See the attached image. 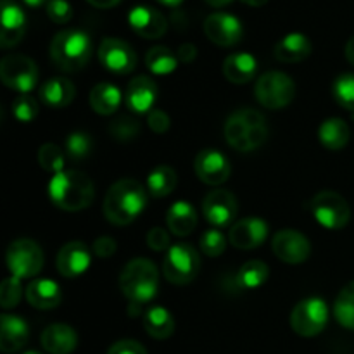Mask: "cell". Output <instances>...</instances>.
I'll list each match as a JSON object with an SVG mask.
<instances>
[{
	"label": "cell",
	"mask_w": 354,
	"mask_h": 354,
	"mask_svg": "<svg viewBox=\"0 0 354 354\" xmlns=\"http://www.w3.org/2000/svg\"><path fill=\"white\" fill-rule=\"evenodd\" d=\"M166 223L173 235L187 237L197 227V213L192 204L187 201H178L166 213Z\"/></svg>",
	"instance_id": "obj_27"
},
{
	"label": "cell",
	"mask_w": 354,
	"mask_h": 354,
	"mask_svg": "<svg viewBox=\"0 0 354 354\" xmlns=\"http://www.w3.org/2000/svg\"><path fill=\"white\" fill-rule=\"evenodd\" d=\"M245 6H251V7H263L268 0H242Z\"/></svg>",
	"instance_id": "obj_52"
},
{
	"label": "cell",
	"mask_w": 354,
	"mask_h": 354,
	"mask_svg": "<svg viewBox=\"0 0 354 354\" xmlns=\"http://www.w3.org/2000/svg\"><path fill=\"white\" fill-rule=\"evenodd\" d=\"M328 324V306L320 297L299 301L290 313V327L301 337H315L322 334Z\"/></svg>",
	"instance_id": "obj_10"
},
{
	"label": "cell",
	"mask_w": 354,
	"mask_h": 354,
	"mask_svg": "<svg viewBox=\"0 0 354 354\" xmlns=\"http://www.w3.org/2000/svg\"><path fill=\"white\" fill-rule=\"evenodd\" d=\"M147 123L149 128L156 133H166L169 130V116L161 109H152L151 113L147 114Z\"/></svg>",
	"instance_id": "obj_44"
},
{
	"label": "cell",
	"mask_w": 354,
	"mask_h": 354,
	"mask_svg": "<svg viewBox=\"0 0 354 354\" xmlns=\"http://www.w3.org/2000/svg\"><path fill=\"white\" fill-rule=\"evenodd\" d=\"M92 138L90 135L83 133V131H75V133L68 135L64 144L66 156H68L71 161L80 162L83 159L88 158V154L92 152Z\"/></svg>",
	"instance_id": "obj_36"
},
{
	"label": "cell",
	"mask_w": 354,
	"mask_h": 354,
	"mask_svg": "<svg viewBox=\"0 0 354 354\" xmlns=\"http://www.w3.org/2000/svg\"><path fill=\"white\" fill-rule=\"evenodd\" d=\"M109 131L118 142H130L140 135V124L135 118L120 116L111 123Z\"/></svg>",
	"instance_id": "obj_39"
},
{
	"label": "cell",
	"mask_w": 354,
	"mask_h": 354,
	"mask_svg": "<svg viewBox=\"0 0 354 354\" xmlns=\"http://www.w3.org/2000/svg\"><path fill=\"white\" fill-rule=\"evenodd\" d=\"M203 213L214 227H228L237 214V199L228 190H213L204 197Z\"/></svg>",
	"instance_id": "obj_16"
},
{
	"label": "cell",
	"mask_w": 354,
	"mask_h": 354,
	"mask_svg": "<svg viewBox=\"0 0 354 354\" xmlns=\"http://www.w3.org/2000/svg\"><path fill=\"white\" fill-rule=\"evenodd\" d=\"M275 57L286 64H294L310 57L311 41L303 33H289L275 45Z\"/></svg>",
	"instance_id": "obj_26"
},
{
	"label": "cell",
	"mask_w": 354,
	"mask_h": 354,
	"mask_svg": "<svg viewBox=\"0 0 354 354\" xmlns=\"http://www.w3.org/2000/svg\"><path fill=\"white\" fill-rule=\"evenodd\" d=\"M128 23L138 37L147 38V40L161 38L168 30L166 17L158 9H152L149 6L133 7L128 14Z\"/></svg>",
	"instance_id": "obj_19"
},
{
	"label": "cell",
	"mask_w": 354,
	"mask_h": 354,
	"mask_svg": "<svg viewBox=\"0 0 354 354\" xmlns=\"http://www.w3.org/2000/svg\"><path fill=\"white\" fill-rule=\"evenodd\" d=\"M225 138L239 152H251L261 147L268 138L266 120L256 109H239L225 123Z\"/></svg>",
	"instance_id": "obj_3"
},
{
	"label": "cell",
	"mask_w": 354,
	"mask_h": 354,
	"mask_svg": "<svg viewBox=\"0 0 354 354\" xmlns=\"http://www.w3.org/2000/svg\"><path fill=\"white\" fill-rule=\"evenodd\" d=\"M144 328L152 339L165 341V339L171 337L175 332V320L166 308L154 306L145 313Z\"/></svg>",
	"instance_id": "obj_31"
},
{
	"label": "cell",
	"mask_w": 354,
	"mask_h": 354,
	"mask_svg": "<svg viewBox=\"0 0 354 354\" xmlns=\"http://www.w3.org/2000/svg\"><path fill=\"white\" fill-rule=\"evenodd\" d=\"M99 61L107 71L128 75L137 66V54L130 44L120 38H104L99 47Z\"/></svg>",
	"instance_id": "obj_12"
},
{
	"label": "cell",
	"mask_w": 354,
	"mask_h": 354,
	"mask_svg": "<svg viewBox=\"0 0 354 354\" xmlns=\"http://www.w3.org/2000/svg\"><path fill=\"white\" fill-rule=\"evenodd\" d=\"M204 33L214 45L234 47L242 40L244 28H242L241 21L232 14L214 12L209 14L204 21Z\"/></svg>",
	"instance_id": "obj_15"
},
{
	"label": "cell",
	"mask_w": 354,
	"mask_h": 354,
	"mask_svg": "<svg viewBox=\"0 0 354 354\" xmlns=\"http://www.w3.org/2000/svg\"><path fill=\"white\" fill-rule=\"evenodd\" d=\"M178 59L182 62H192L194 59H196V55H197V48H196V45H192V44H183V45H180V48H178Z\"/></svg>",
	"instance_id": "obj_48"
},
{
	"label": "cell",
	"mask_w": 354,
	"mask_h": 354,
	"mask_svg": "<svg viewBox=\"0 0 354 354\" xmlns=\"http://www.w3.org/2000/svg\"><path fill=\"white\" fill-rule=\"evenodd\" d=\"M156 2L162 3V6H169V7H176L183 2V0H156Z\"/></svg>",
	"instance_id": "obj_53"
},
{
	"label": "cell",
	"mask_w": 354,
	"mask_h": 354,
	"mask_svg": "<svg viewBox=\"0 0 354 354\" xmlns=\"http://www.w3.org/2000/svg\"><path fill=\"white\" fill-rule=\"evenodd\" d=\"M204 2H207L209 6H213V7H225V6H228L232 0H204Z\"/></svg>",
	"instance_id": "obj_51"
},
{
	"label": "cell",
	"mask_w": 354,
	"mask_h": 354,
	"mask_svg": "<svg viewBox=\"0 0 354 354\" xmlns=\"http://www.w3.org/2000/svg\"><path fill=\"white\" fill-rule=\"evenodd\" d=\"M30 339V327L16 315H2L0 318V349L6 354L17 353Z\"/></svg>",
	"instance_id": "obj_22"
},
{
	"label": "cell",
	"mask_w": 354,
	"mask_h": 354,
	"mask_svg": "<svg viewBox=\"0 0 354 354\" xmlns=\"http://www.w3.org/2000/svg\"><path fill=\"white\" fill-rule=\"evenodd\" d=\"M38 109H40V107H38V102L33 97L28 95V93H21V95H17L12 102L14 116L19 121H23V123L33 121L35 118L38 116Z\"/></svg>",
	"instance_id": "obj_41"
},
{
	"label": "cell",
	"mask_w": 354,
	"mask_h": 354,
	"mask_svg": "<svg viewBox=\"0 0 354 354\" xmlns=\"http://www.w3.org/2000/svg\"><path fill=\"white\" fill-rule=\"evenodd\" d=\"M332 93L334 99L337 100L339 106L344 109L353 111L354 113V75L353 73H344V75L337 76L332 85Z\"/></svg>",
	"instance_id": "obj_38"
},
{
	"label": "cell",
	"mask_w": 354,
	"mask_h": 354,
	"mask_svg": "<svg viewBox=\"0 0 354 354\" xmlns=\"http://www.w3.org/2000/svg\"><path fill=\"white\" fill-rule=\"evenodd\" d=\"M50 201L62 211H82L93 203L95 187L88 175L78 169H64L48 183Z\"/></svg>",
	"instance_id": "obj_2"
},
{
	"label": "cell",
	"mask_w": 354,
	"mask_h": 354,
	"mask_svg": "<svg viewBox=\"0 0 354 354\" xmlns=\"http://www.w3.org/2000/svg\"><path fill=\"white\" fill-rule=\"evenodd\" d=\"M272 251L287 265H301L311 254V244L301 232L280 230L272 239Z\"/></svg>",
	"instance_id": "obj_13"
},
{
	"label": "cell",
	"mask_w": 354,
	"mask_h": 354,
	"mask_svg": "<svg viewBox=\"0 0 354 354\" xmlns=\"http://www.w3.org/2000/svg\"><path fill=\"white\" fill-rule=\"evenodd\" d=\"M6 259L10 275L19 280L37 277L44 268V252L31 239H17L10 242Z\"/></svg>",
	"instance_id": "obj_9"
},
{
	"label": "cell",
	"mask_w": 354,
	"mask_h": 354,
	"mask_svg": "<svg viewBox=\"0 0 354 354\" xmlns=\"http://www.w3.org/2000/svg\"><path fill=\"white\" fill-rule=\"evenodd\" d=\"M197 178L206 185H221L230 178L232 166L227 156L218 152L216 149H204L196 156L194 161Z\"/></svg>",
	"instance_id": "obj_14"
},
{
	"label": "cell",
	"mask_w": 354,
	"mask_h": 354,
	"mask_svg": "<svg viewBox=\"0 0 354 354\" xmlns=\"http://www.w3.org/2000/svg\"><path fill=\"white\" fill-rule=\"evenodd\" d=\"M107 354H147L144 346L137 341H131V339H124V341L114 342L109 348Z\"/></svg>",
	"instance_id": "obj_46"
},
{
	"label": "cell",
	"mask_w": 354,
	"mask_h": 354,
	"mask_svg": "<svg viewBox=\"0 0 354 354\" xmlns=\"http://www.w3.org/2000/svg\"><path fill=\"white\" fill-rule=\"evenodd\" d=\"M310 209L315 220L328 230H341L351 220V207L341 194L322 190L311 199Z\"/></svg>",
	"instance_id": "obj_8"
},
{
	"label": "cell",
	"mask_w": 354,
	"mask_h": 354,
	"mask_svg": "<svg viewBox=\"0 0 354 354\" xmlns=\"http://www.w3.org/2000/svg\"><path fill=\"white\" fill-rule=\"evenodd\" d=\"M158 99V85L149 76L140 75L131 80L127 86L124 102L128 109L137 114H149Z\"/></svg>",
	"instance_id": "obj_21"
},
{
	"label": "cell",
	"mask_w": 354,
	"mask_h": 354,
	"mask_svg": "<svg viewBox=\"0 0 354 354\" xmlns=\"http://www.w3.org/2000/svg\"><path fill=\"white\" fill-rule=\"evenodd\" d=\"M201 270V256L190 244H176L166 251L162 273L173 286L194 282Z\"/></svg>",
	"instance_id": "obj_6"
},
{
	"label": "cell",
	"mask_w": 354,
	"mask_h": 354,
	"mask_svg": "<svg viewBox=\"0 0 354 354\" xmlns=\"http://www.w3.org/2000/svg\"><path fill=\"white\" fill-rule=\"evenodd\" d=\"M92 50V40L85 31L64 30L52 38L50 59L61 71L75 73L88 64Z\"/></svg>",
	"instance_id": "obj_4"
},
{
	"label": "cell",
	"mask_w": 354,
	"mask_h": 354,
	"mask_svg": "<svg viewBox=\"0 0 354 354\" xmlns=\"http://www.w3.org/2000/svg\"><path fill=\"white\" fill-rule=\"evenodd\" d=\"M40 342L48 354H71L78 346V335L69 325L54 324L41 332Z\"/></svg>",
	"instance_id": "obj_23"
},
{
	"label": "cell",
	"mask_w": 354,
	"mask_h": 354,
	"mask_svg": "<svg viewBox=\"0 0 354 354\" xmlns=\"http://www.w3.org/2000/svg\"><path fill=\"white\" fill-rule=\"evenodd\" d=\"M254 95L266 109H283L296 95V85L289 75L282 71H268L256 82Z\"/></svg>",
	"instance_id": "obj_7"
},
{
	"label": "cell",
	"mask_w": 354,
	"mask_h": 354,
	"mask_svg": "<svg viewBox=\"0 0 354 354\" xmlns=\"http://www.w3.org/2000/svg\"><path fill=\"white\" fill-rule=\"evenodd\" d=\"M147 206V190L133 178L118 180L104 197V216L116 227H124L137 220Z\"/></svg>",
	"instance_id": "obj_1"
},
{
	"label": "cell",
	"mask_w": 354,
	"mask_h": 354,
	"mask_svg": "<svg viewBox=\"0 0 354 354\" xmlns=\"http://www.w3.org/2000/svg\"><path fill=\"white\" fill-rule=\"evenodd\" d=\"M64 162L66 156L62 152L61 147H57L55 144H44L38 151V165L48 173H57L64 171Z\"/></svg>",
	"instance_id": "obj_37"
},
{
	"label": "cell",
	"mask_w": 354,
	"mask_h": 354,
	"mask_svg": "<svg viewBox=\"0 0 354 354\" xmlns=\"http://www.w3.org/2000/svg\"><path fill=\"white\" fill-rule=\"evenodd\" d=\"M344 54H346V59H348V61L354 66V37L349 38L348 44H346Z\"/></svg>",
	"instance_id": "obj_50"
},
{
	"label": "cell",
	"mask_w": 354,
	"mask_h": 354,
	"mask_svg": "<svg viewBox=\"0 0 354 354\" xmlns=\"http://www.w3.org/2000/svg\"><path fill=\"white\" fill-rule=\"evenodd\" d=\"M23 2L26 3V6H30V7H40L41 3L48 2V0H23Z\"/></svg>",
	"instance_id": "obj_54"
},
{
	"label": "cell",
	"mask_w": 354,
	"mask_h": 354,
	"mask_svg": "<svg viewBox=\"0 0 354 354\" xmlns=\"http://www.w3.org/2000/svg\"><path fill=\"white\" fill-rule=\"evenodd\" d=\"M121 100H123L121 90L113 83H99L90 92V106L97 114H102V116L116 113L121 106Z\"/></svg>",
	"instance_id": "obj_29"
},
{
	"label": "cell",
	"mask_w": 354,
	"mask_h": 354,
	"mask_svg": "<svg viewBox=\"0 0 354 354\" xmlns=\"http://www.w3.org/2000/svg\"><path fill=\"white\" fill-rule=\"evenodd\" d=\"M268 237V225L261 218H244L237 223L232 225L228 241L234 248L241 251L256 249L263 244Z\"/></svg>",
	"instance_id": "obj_17"
},
{
	"label": "cell",
	"mask_w": 354,
	"mask_h": 354,
	"mask_svg": "<svg viewBox=\"0 0 354 354\" xmlns=\"http://www.w3.org/2000/svg\"><path fill=\"white\" fill-rule=\"evenodd\" d=\"M41 100L54 109H62L69 106L76 95V88L69 80L66 78H50L41 85L40 88Z\"/></svg>",
	"instance_id": "obj_28"
},
{
	"label": "cell",
	"mask_w": 354,
	"mask_h": 354,
	"mask_svg": "<svg viewBox=\"0 0 354 354\" xmlns=\"http://www.w3.org/2000/svg\"><path fill=\"white\" fill-rule=\"evenodd\" d=\"M90 263H92V254H90L88 248L83 242L73 241L59 249L55 265H57L59 273L62 277L76 279L88 270Z\"/></svg>",
	"instance_id": "obj_20"
},
{
	"label": "cell",
	"mask_w": 354,
	"mask_h": 354,
	"mask_svg": "<svg viewBox=\"0 0 354 354\" xmlns=\"http://www.w3.org/2000/svg\"><path fill=\"white\" fill-rule=\"evenodd\" d=\"M334 317L348 330H354V280L342 287L334 303Z\"/></svg>",
	"instance_id": "obj_34"
},
{
	"label": "cell",
	"mask_w": 354,
	"mask_h": 354,
	"mask_svg": "<svg viewBox=\"0 0 354 354\" xmlns=\"http://www.w3.org/2000/svg\"><path fill=\"white\" fill-rule=\"evenodd\" d=\"M0 17H2V31H0V45L2 48H10L23 40L26 33L28 21L23 9L12 0L0 2Z\"/></svg>",
	"instance_id": "obj_18"
},
{
	"label": "cell",
	"mask_w": 354,
	"mask_h": 354,
	"mask_svg": "<svg viewBox=\"0 0 354 354\" xmlns=\"http://www.w3.org/2000/svg\"><path fill=\"white\" fill-rule=\"evenodd\" d=\"M86 2L97 9H111V7H116L118 3H121V0H86Z\"/></svg>",
	"instance_id": "obj_49"
},
{
	"label": "cell",
	"mask_w": 354,
	"mask_h": 354,
	"mask_svg": "<svg viewBox=\"0 0 354 354\" xmlns=\"http://www.w3.org/2000/svg\"><path fill=\"white\" fill-rule=\"evenodd\" d=\"M147 245L152 251H168L169 249V235L165 228H152L147 234Z\"/></svg>",
	"instance_id": "obj_45"
},
{
	"label": "cell",
	"mask_w": 354,
	"mask_h": 354,
	"mask_svg": "<svg viewBox=\"0 0 354 354\" xmlns=\"http://www.w3.org/2000/svg\"><path fill=\"white\" fill-rule=\"evenodd\" d=\"M270 268L259 259L248 261L237 273V282L242 289H258L268 280Z\"/></svg>",
	"instance_id": "obj_35"
},
{
	"label": "cell",
	"mask_w": 354,
	"mask_h": 354,
	"mask_svg": "<svg viewBox=\"0 0 354 354\" xmlns=\"http://www.w3.org/2000/svg\"><path fill=\"white\" fill-rule=\"evenodd\" d=\"M178 176L171 166H158L147 176V192L154 197H166L176 189Z\"/></svg>",
	"instance_id": "obj_32"
},
{
	"label": "cell",
	"mask_w": 354,
	"mask_h": 354,
	"mask_svg": "<svg viewBox=\"0 0 354 354\" xmlns=\"http://www.w3.org/2000/svg\"><path fill=\"white\" fill-rule=\"evenodd\" d=\"M351 137L348 123L341 118H328L318 128V138L328 151H341L346 147Z\"/></svg>",
	"instance_id": "obj_30"
},
{
	"label": "cell",
	"mask_w": 354,
	"mask_h": 354,
	"mask_svg": "<svg viewBox=\"0 0 354 354\" xmlns=\"http://www.w3.org/2000/svg\"><path fill=\"white\" fill-rule=\"evenodd\" d=\"M26 299L37 310H54L61 304L62 294L54 280L38 279L28 286Z\"/></svg>",
	"instance_id": "obj_25"
},
{
	"label": "cell",
	"mask_w": 354,
	"mask_h": 354,
	"mask_svg": "<svg viewBox=\"0 0 354 354\" xmlns=\"http://www.w3.org/2000/svg\"><path fill=\"white\" fill-rule=\"evenodd\" d=\"M258 71V61L254 55L248 52H237L225 59L223 62V75L225 78L235 85H244L254 78Z\"/></svg>",
	"instance_id": "obj_24"
},
{
	"label": "cell",
	"mask_w": 354,
	"mask_h": 354,
	"mask_svg": "<svg viewBox=\"0 0 354 354\" xmlns=\"http://www.w3.org/2000/svg\"><path fill=\"white\" fill-rule=\"evenodd\" d=\"M21 297H23V286L21 280L16 277H9L2 282L0 287V306L3 310H12L19 304Z\"/></svg>",
	"instance_id": "obj_40"
},
{
	"label": "cell",
	"mask_w": 354,
	"mask_h": 354,
	"mask_svg": "<svg viewBox=\"0 0 354 354\" xmlns=\"http://www.w3.org/2000/svg\"><path fill=\"white\" fill-rule=\"evenodd\" d=\"M178 61V55L169 50L168 47H162V45H156V47L149 48L147 54H145V66L149 68V71L159 76L169 75V73L175 71Z\"/></svg>",
	"instance_id": "obj_33"
},
{
	"label": "cell",
	"mask_w": 354,
	"mask_h": 354,
	"mask_svg": "<svg viewBox=\"0 0 354 354\" xmlns=\"http://www.w3.org/2000/svg\"><path fill=\"white\" fill-rule=\"evenodd\" d=\"M116 241L113 237H99L95 242H93V252H95L99 258H109L116 252Z\"/></svg>",
	"instance_id": "obj_47"
},
{
	"label": "cell",
	"mask_w": 354,
	"mask_h": 354,
	"mask_svg": "<svg viewBox=\"0 0 354 354\" xmlns=\"http://www.w3.org/2000/svg\"><path fill=\"white\" fill-rule=\"evenodd\" d=\"M47 16L54 23L66 24L73 17L71 3L66 0H48L47 2Z\"/></svg>",
	"instance_id": "obj_43"
},
{
	"label": "cell",
	"mask_w": 354,
	"mask_h": 354,
	"mask_svg": "<svg viewBox=\"0 0 354 354\" xmlns=\"http://www.w3.org/2000/svg\"><path fill=\"white\" fill-rule=\"evenodd\" d=\"M24 354H40V353H37V351H28V353H24Z\"/></svg>",
	"instance_id": "obj_55"
},
{
	"label": "cell",
	"mask_w": 354,
	"mask_h": 354,
	"mask_svg": "<svg viewBox=\"0 0 354 354\" xmlns=\"http://www.w3.org/2000/svg\"><path fill=\"white\" fill-rule=\"evenodd\" d=\"M38 68L33 59L21 54L6 55L0 62V78L3 85L17 90L19 93H28L37 86Z\"/></svg>",
	"instance_id": "obj_11"
},
{
	"label": "cell",
	"mask_w": 354,
	"mask_h": 354,
	"mask_svg": "<svg viewBox=\"0 0 354 354\" xmlns=\"http://www.w3.org/2000/svg\"><path fill=\"white\" fill-rule=\"evenodd\" d=\"M159 272L147 258H135L120 275V289L133 304H145L158 294Z\"/></svg>",
	"instance_id": "obj_5"
},
{
	"label": "cell",
	"mask_w": 354,
	"mask_h": 354,
	"mask_svg": "<svg viewBox=\"0 0 354 354\" xmlns=\"http://www.w3.org/2000/svg\"><path fill=\"white\" fill-rule=\"evenodd\" d=\"M199 245L201 251H203L204 254L209 256V258H218V256L223 254L225 249H227V239H225V235L221 234V232L207 230L204 232L203 237H201Z\"/></svg>",
	"instance_id": "obj_42"
}]
</instances>
